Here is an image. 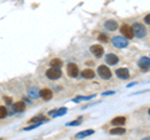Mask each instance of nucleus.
Wrapping results in <instances>:
<instances>
[{"label":"nucleus","mask_w":150,"mask_h":140,"mask_svg":"<svg viewBox=\"0 0 150 140\" xmlns=\"http://www.w3.org/2000/svg\"><path fill=\"white\" fill-rule=\"evenodd\" d=\"M125 121H126V118L125 116H116V118H114L111 120V124L112 125H123V124H125Z\"/></svg>","instance_id":"dca6fc26"},{"label":"nucleus","mask_w":150,"mask_h":140,"mask_svg":"<svg viewBox=\"0 0 150 140\" xmlns=\"http://www.w3.org/2000/svg\"><path fill=\"white\" fill-rule=\"evenodd\" d=\"M110 134L111 135H123V134H125V129L124 128H114L110 130Z\"/></svg>","instance_id":"a211bd4d"},{"label":"nucleus","mask_w":150,"mask_h":140,"mask_svg":"<svg viewBox=\"0 0 150 140\" xmlns=\"http://www.w3.org/2000/svg\"><path fill=\"white\" fill-rule=\"evenodd\" d=\"M81 76L84 79H93L94 76H95V71H94L93 69H84V71L81 73Z\"/></svg>","instance_id":"4468645a"},{"label":"nucleus","mask_w":150,"mask_h":140,"mask_svg":"<svg viewBox=\"0 0 150 140\" xmlns=\"http://www.w3.org/2000/svg\"><path fill=\"white\" fill-rule=\"evenodd\" d=\"M120 31L121 34H123V36H125L126 39H131L134 36V33H133V28H131L130 25L128 24H123L120 26Z\"/></svg>","instance_id":"39448f33"},{"label":"nucleus","mask_w":150,"mask_h":140,"mask_svg":"<svg viewBox=\"0 0 150 140\" xmlns=\"http://www.w3.org/2000/svg\"><path fill=\"white\" fill-rule=\"evenodd\" d=\"M6 114H8V111H6V108H5V106H0V119L5 118Z\"/></svg>","instance_id":"b1692460"},{"label":"nucleus","mask_w":150,"mask_h":140,"mask_svg":"<svg viewBox=\"0 0 150 140\" xmlns=\"http://www.w3.org/2000/svg\"><path fill=\"white\" fill-rule=\"evenodd\" d=\"M48 119L45 118V116H34L33 119H30V123H44Z\"/></svg>","instance_id":"412c9836"},{"label":"nucleus","mask_w":150,"mask_h":140,"mask_svg":"<svg viewBox=\"0 0 150 140\" xmlns=\"http://www.w3.org/2000/svg\"><path fill=\"white\" fill-rule=\"evenodd\" d=\"M144 20H145V23H146V24L150 25V14H148V15L144 18Z\"/></svg>","instance_id":"bb28decb"},{"label":"nucleus","mask_w":150,"mask_h":140,"mask_svg":"<svg viewBox=\"0 0 150 140\" xmlns=\"http://www.w3.org/2000/svg\"><path fill=\"white\" fill-rule=\"evenodd\" d=\"M50 65L51 66H55V68H60L63 65V62L60 59H58V58H55V59H53L50 62Z\"/></svg>","instance_id":"4be33fe9"},{"label":"nucleus","mask_w":150,"mask_h":140,"mask_svg":"<svg viewBox=\"0 0 150 140\" xmlns=\"http://www.w3.org/2000/svg\"><path fill=\"white\" fill-rule=\"evenodd\" d=\"M67 108H60L58 111H51V115H54V116H62V115H64V114H67Z\"/></svg>","instance_id":"6ab92c4d"},{"label":"nucleus","mask_w":150,"mask_h":140,"mask_svg":"<svg viewBox=\"0 0 150 140\" xmlns=\"http://www.w3.org/2000/svg\"><path fill=\"white\" fill-rule=\"evenodd\" d=\"M105 62L109 65H115V64L119 63V58L116 57L115 54H108L105 57Z\"/></svg>","instance_id":"f8f14e48"},{"label":"nucleus","mask_w":150,"mask_h":140,"mask_svg":"<svg viewBox=\"0 0 150 140\" xmlns=\"http://www.w3.org/2000/svg\"><path fill=\"white\" fill-rule=\"evenodd\" d=\"M95 98V95H88V96H76L75 99H73L74 103H79V101H83V100H89V99H93Z\"/></svg>","instance_id":"aec40b11"},{"label":"nucleus","mask_w":150,"mask_h":140,"mask_svg":"<svg viewBox=\"0 0 150 140\" xmlns=\"http://www.w3.org/2000/svg\"><path fill=\"white\" fill-rule=\"evenodd\" d=\"M94 133V130L91 129H89V130H84V132H80V133H78L76 135H75V138L76 139H81V138H86V136H90V135H93Z\"/></svg>","instance_id":"2eb2a0df"},{"label":"nucleus","mask_w":150,"mask_h":140,"mask_svg":"<svg viewBox=\"0 0 150 140\" xmlns=\"http://www.w3.org/2000/svg\"><path fill=\"white\" fill-rule=\"evenodd\" d=\"M138 65L143 71H148L149 68H150V58H146V57L140 58L139 62H138Z\"/></svg>","instance_id":"0eeeda50"},{"label":"nucleus","mask_w":150,"mask_h":140,"mask_svg":"<svg viewBox=\"0 0 150 140\" xmlns=\"http://www.w3.org/2000/svg\"><path fill=\"white\" fill-rule=\"evenodd\" d=\"M148 113H149V115H150V109H149V110H148Z\"/></svg>","instance_id":"c85d7f7f"},{"label":"nucleus","mask_w":150,"mask_h":140,"mask_svg":"<svg viewBox=\"0 0 150 140\" xmlns=\"http://www.w3.org/2000/svg\"><path fill=\"white\" fill-rule=\"evenodd\" d=\"M111 94H114V91H106V93H103V96H105V95H111Z\"/></svg>","instance_id":"cd10ccee"},{"label":"nucleus","mask_w":150,"mask_h":140,"mask_svg":"<svg viewBox=\"0 0 150 140\" xmlns=\"http://www.w3.org/2000/svg\"><path fill=\"white\" fill-rule=\"evenodd\" d=\"M133 28V33L134 35L137 36V38H145L146 36V29H145V26L143 24H140V23H135V24L131 26Z\"/></svg>","instance_id":"f257e3e1"},{"label":"nucleus","mask_w":150,"mask_h":140,"mask_svg":"<svg viewBox=\"0 0 150 140\" xmlns=\"http://www.w3.org/2000/svg\"><path fill=\"white\" fill-rule=\"evenodd\" d=\"M67 71H68V75L70 78H76L79 75V68H78V65L74 64V63H69L68 64Z\"/></svg>","instance_id":"423d86ee"},{"label":"nucleus","mask_w":150,"mask_h":140,"mask_svg":"<svg viewBox=\"0 0 150 140\" xmlns=\"http://www.w3.org/2000/svg\"><path fill=\"white\" fill-rule=\"evenodd\" d=\"M104 26H105V29H106V30H109V31H114V30L118 29V23H116L115 20H111V19H110V20L105 21Z\"/></svg>","instance_id":"9b49d317"},{"label":"nucleus","mask_w":150,"mask_h":140,"mask_svg":"<svg viewBox=\"0 0 150 140\" xmlns=\"http://www.w3.org/2000/svg\"><path fill=\"white\" fill-rule=\"evenodd\" d=\"M46 76H48L50 80H56L62 76V70L60 68H55V66H51L50 69H48L46 71Z\"/></svg>","instance_id":"7ed1b4c3"},{"label":"nucleus","mask_w":150,"mask_h":140,"mask_svg":"<svg viewBox=\"0 0 150 140\" xmlns=\"http://www.w3.org/2000/svg\"><path fill=\"white\" fill-rule=\"evenodd\" d=\"M111 43L112 45L115 46V48H125V46L129 45V40L125 38V36H114V38H111Z\"/></svg>","instance_id":"f03ea898"},{"label":"nucleus","mask_w":150,"mask_h":140,"mask_svg":"<svg viewBox=\"0 0 150 140\" xmlns=\"http://www.w3.org/2000/svg\"><path fill=\"white\" fill-rule=\"evenodd\" d=\"M98 74H99V76L101 79H105V80H108V79L111 78V71L110 69L105 66V65H100L99 68H98Z\"/></svg>","instance_id":"20e7f679"},{"label":"nucleus","mask_w":150,"mask_h":140,"mask_svg":"<svg viewBox=\"0 0 150 140\" xmlns=\"http://www.w3.org/2000/svg\"><path fill=\"white\" fill-rule=\"evenodd\" d=\"M81 124V118H79V120H74V121H70V123H68L67 125L68 127H78V125Z\"/></svg>","instance_id":"5701e85b"},{"label":"nucleus","mask_w":150,"mask_h":140,"mask_svg":"<svg viewBox=\"0 0 150 140\" xmlns=\"http://www.w3.org/2000/svg\"><path fill=\"white\" fill-rule=\"evenodd\" d=\"M4 100H5L6 104H11V98L10 96H4Z\"/></svg>","instance_id":"a878e982"},{"label":"nucleus","mask_w":150,"mask_h":140,"mask_svg":"<svg viewBox=\"0 0 150 140\" xmlns=\"http://www.w3.org/2000/svg\"><path fill=\"white\" fill-rule=\"evenodd\" d=\"M90 51L94 57H96V58H100V57H103V54H104V49H103L101 45H91Z\"/></svg>","instance_id":"6e6552de"},{"label":"nucleus","mask_w":150,"mask_h":140,"mask_svg":"<svg viewBox=\"0 0 150 140\" xmlns=\"http://www.w3.org/2000/svg\"><path fill=\"white\" fill-rule=\"evenodd\" d=\"M40 96H41V99H44L45 101H49V100H51V98H53V91H51L49 88H44V89H41V91H40Z\"/></svg>","instance_id":"9d476101"},{"label":"nucleus","mask_w":150,"mask_h":140,"mask_svg":"<svg viewBox=\"0 0 150 140\" xmlns=\"http://www.w3.org/2000/svg\"><path fill=\"white\" fill-rule=\"evenodd\" d=\"M13 110L15 113H21L25 110V103L24 101H16L15 104H13Z\"/></svg>","instance_id":"ddd939ff"},{"label":"nucleus","mask_w":150,"mask_h":140,"mask_svg":"<svg viewBox=\"0 0 150 140\" xmlns=\"http://www.w3.org/2000/svg\"><path fill=\"white\" fill-rule=\"evenodd\" d=\"M115 74H116V76H118L119 79H129V76H130V73H129V70L126 69V68H119L118 70L115 71Z\"/></svg>","instance_id":"1a4fd4ad"},{"label":"nucleus","mask_w":150,"mask_h":140,"mask_svg":"<svg viewBox=\"0 0 150 140\" xmlns=\"http://www.w3.org/2000/svg\"><path fill=\"white\" fill-rule=\"evenodd\" d=\"M29 96L31 98V99H36L38 96H40V91L36 89V88H31V89L29 90Z\"/></svg>","instance_id":"f3484780"},{"label":"nucleus","mask_w":150,"mask_h":140,"mask_svg":"<svg viewBox=\"0 0 150 140\" xmlns=\"http://www.w3.org/2000/svg\"><path fill=\"white\" fill-rule=\"evenodd\" d=\"M98 39H99L100 41H103V43H108L109 41V39H108V36L104 35V34H99V36H98Z\"/></svg>","instance_id":"393cba45"}]
</instances>
